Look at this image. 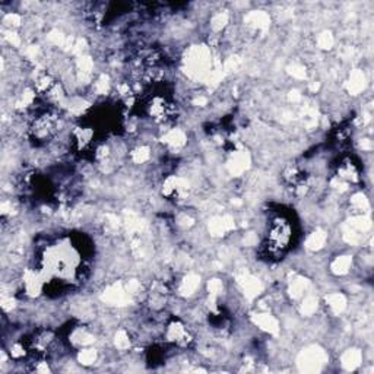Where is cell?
Here are the masks:
<instances>
[{"mask_svg":"<svg viewBox=\"0 0 374 374\" xmlns=\"http://www.w3.org/2000/svg\"><path fill=\"white\" fill-rule=\"evenodd\" d=\"M326 243V234L322 231H314L307 238V247L310 250H320Z\"/></svg>","mask_w":374,"mask_h":374,"instance_id":"5b68a950","label":"cell"},{"mask_svg":"<svg viewBox=\"0 0 374 374\" xmlns=\"http://www.w3.org/2000/svg\"><path fill=\"white\" fill-rule=\"evenodd\" d=\"M96 358H98V352L93 348H84L78 354V361L84 366H91L96 361Z\"/></svg>","mask_w":374,"mask_h":374,"instance_id":"8992f818","label":"cell"},{"mask_svg":"<svg viewBox=\"0 0 374 374\" xmlns=\"http://www.w3.org/2000/svg\"><path fill=\"white\" fill-rule=\"evenodd\" d=\"M326 305H327V308L332 311V313H341L344 308H345V305H347V301H345V297L342 295V294H329L327 297H326Z\"/></svg>","mask_w":374,"mask_h":374,"instance_id":"3957f363","label":"cell"},{"mask_svg":"<svg viewBox=\"0 0 374 374\" xmlns=\"http://www.w3.org/2000/svg\"><path fill=\"white\" fill-rule=\"evenodd\" d=\"M165 338H167L168 342L176 344L177 347H183V348H186L193 342V336H191L190 330L187 329L186 325L179 319H173L167 325Z\"/></svg>","mask_w":374,"mask_h":374,"instance_id":"6da1fadb","label":"cell"},{"mask_svg":"<svg viewBox=\"0 0 374 374\" xmlns=\"http://www.w3.org/2000/svg\"><path fill=\"white\" fill-rule=\"evenodd\" d=\"M351 268H352V257L351 256H338L332 262V266H330L332 272L335 275H339V277L350 274Z\"/></svg>","mask_w":374,"mask_h":374,"instance_id":"7a4b0ae2","label":"cell"},{"mask_svg":"<svg viewBox=\"0 0 374 374\" xmlns=\"http://www.w3.org/2000/svg\"><path fill=\"white\" fill-rule=\"evenodd\" d=\"M332 44H333V38H332V35H330L329 32L320 34V37H319V40H317V46H319L320 48H330Z\"/></svg>","mask_w":374,"mask_h":374,"instance_id":"52a82bcc","label":"cell"},{"mask_svg":"<svg viewBox=\"0 0 374 374\" xmlns=\"http://www.w3.org/2000/svg\"><path fill=\"white\" fill-rule=\"evenodd\" d=\"M130 158L135 164H145L151 158V149L145 145H140L130 152Z\"/></svg>","mask_w":374,"mask_h":374,"instance_id":"277c9868","label":"cell"}]
</instances>
